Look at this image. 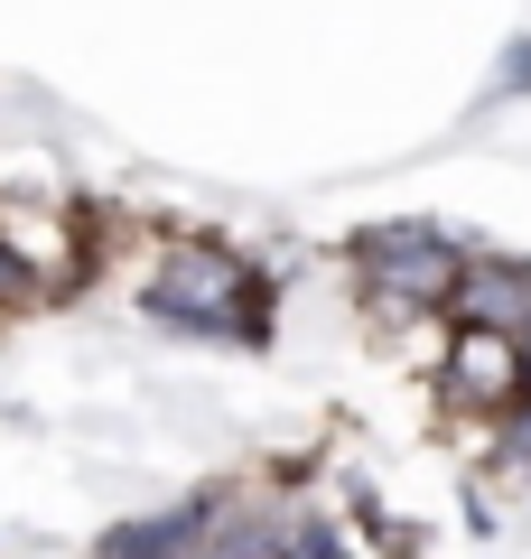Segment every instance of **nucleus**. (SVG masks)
Wrapping results in <instances>:
<instances>
[{
    "instance_id": "6",
    "label": "nucleus",
    "mask_w": 531,
    "mask_h": 559,
    "mask_svg": "<svg viewBox=\"0 0 531 559\" xmlns=\"http://www.w3.org/2000/svg\"><path fill=\"white\" fill-rule=\"evenodd\" d=\"M28 289H38V280H28V261L10 252V234H0V308H10V299H28Z\"/></svg>"
},
{
    "instance_id": "5",
    "label": "nucleus",
    "mask_w": 531,
    "mask_h": 559,
    "mask_svg": "<svg viewBox=\"0 0 531 559\" xmlns=\"http://www.w3.org/2000/svg\"><path fill=\"white\" fill-rule=\"evenodd\" d=\"M0 234L20 242V261H38L47 280H66V271H75V242H66L47 215H28V205H0Z\"/></svg>"
},
{
    "instance_id": "8",
    "label": "nucleus",
    "mask_w": 531,
    "mask_h": 559,
    "mask_svg": "<svg viewBox=\"0 0 531 559\" xmlns=\"http://www.w3.org/2000/svg\"><path fill=\"white\" fill-rule=\"evenodd\" d=\"M522 401H531V326H522Z\"/></svg>"
},
{
    "instance_id": "2",
    "label": "nucleus",
    "mask_w": 531,
    "mask_h": 559,
    "mask_svg": "<svg viewBox=\"0 0 531 559\" xmlns=\"http://www.w3.org/2000/svg\"><path fill=\"white\" fill-rule=\"evenodd\" d=\"M457 242L438 234V224H382V234H364V280H374L392 308H438L457 289Z\"/></svg>"
},
{
    "instance_id": "1",
    "label": "nucleus",
    "mask_w": 531,
    "mask_h": 559,
    "mask_svg": "<svg viewBox=\"0 0 531 559\" xmlns=\"http://www.w3.org/2000/svg\"><path fill=\"white\" fill-rule=\"evenodd\" d=\"M150 308L187 336H261V299H252V261L215 252V242H177L150 271Z\"/></svg>"
},
{
    "instance_id": "7",
    "label": "nucleus",
    "mask_w": 531,
    "mask_h": 559,
    "mask_svg": "<svg viewBox=\"0 0 531 559\" xmlns=\"http://www.w3.org/2000/svg\"><path fill=\"white\" fill-rule=\"evenodd\" d=\"M512 84H531V38L512 47V57H504V75H494V94H512Z\"/></svg>"
},
{
    "instance_id": "3",
    "label": "nucleus",
    "mask_w": 531,
    "mask_h": 559,
    "mask_svg": "<svg viewBox=\"0 0 531 559\" xmlns=\"http://www.w3.org/2000/svg\"><path fill=\"white\" fill-rule=\"evenodd\" d=\"M448 382L475 411H512V401H522V336H504V326H457Z\"/></svg>"
},
{
    "instance_id": "4",
    "label": "nucleus",
    "mask_w": 531,
    "mask_h": 559,
    "mask_svg": "<svg viewBox=\"0 0 531 559\" xmlns=\"http://www.w3.org/2000/svg\"><path fill=\"white\" fill-rule=\"evenodd\" d=\"M448 308H457V326H504V336H522L531 326V261H467Z\"/></svg>"
}]
</instances>
